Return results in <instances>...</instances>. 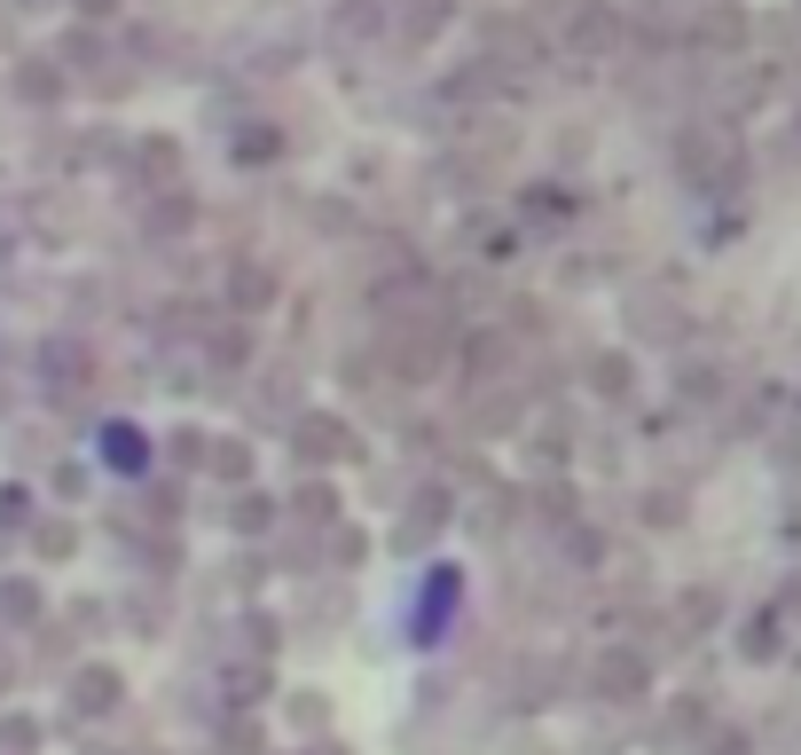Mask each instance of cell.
Returning a JSON list of instances; mask_svg holds the SVG:
<instances>
[{"label": "cell", "mask_w": 801, "mask_h": 755, "mask_svg": "<svg viewBox=\"0 0 801 755\" xmlns=\"http://www.w3.org/2000/svg\"><path fill=\"white\" fill-rule=\"evenodd\" d=\"M597 684H606V693H637V684H645V669L628 662V653H606V662H597Z\"/></svg>", "instance_id": "6da1fadb"}, {"label": "cell", "mask_w": 801, "mask_h": 755, "mask_svg": "<svg viewBox=\"0 0 801 755\" xmlns=\"http://www.w3.org/2000/svg\"><path fill=\"white\" fill-rule=\"evenodd\" d=\"M40 363H48V370H55V386H79V370H87V354H79V347H72V339H55V347H48V354H40Z\"/></svg>", "instance_id": "7a4b0ae2"}, {"label": "cell", "mask_w": 801, "mask_h": 755, "mask_svg": "<svg viewBox=\"0 0 801 755\" xmlns=\"http://www.w3.org/2000/svg\"><path fill=\"white\" fill-rule=\"evenodd\" d=\"M298 449H307V456H339V425H330V417H307V425H298Z\"/></svg>", "instance_id": "3957f363"}, {"label": "cell", "mask_w": 801, "mask_h": 755, "mask_svg": "<svg viewBox=\"0 0 801 755\" xmlns=\"http://www.w3.org/2000/svg\"><path fill=\"white\" fill-rule=\"evenodd\" d=\"M103 456H111V465H142V433H134V425H111V433H103Z\"/></svg>", "instance_id": "277c9868"}, {"label": "cell", "mask_w": 801, "mask_h": 755, "mask_svg": "<svg viewBox=\"0 0 801 755\" xmlns=\"http://www.w3.org/2000/svg\"><path fill=\"white\" fill-rule=\"evenodd\" d=\"M111 701H118V677L111 669H87L79 677V708H111Z\"/></svg>", "instance_id": "5b68a950"}, {"label": "cell", "mask_w": 801, "mask_h": 755, "mask_svg": "<svg viewBox=\"0 0 801 755\" xmlns=\"http://www.w3.org/2000/svg\"><path fill=\"white\" fill-rule=\"evenodd\" d=\"M0 606H9L16 621H24V614H40V599H31V582H9V590H0Z\"/></svg>", "instance_id": "8992f818"}]
</instances>
